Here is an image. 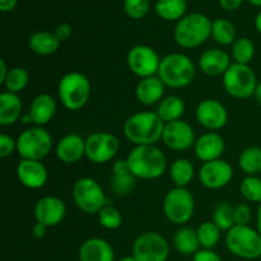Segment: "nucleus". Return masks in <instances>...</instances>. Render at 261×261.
I'll return each instance as SVG.
<instances>
[{"label":"nucleus","mask_w":261,"mask_h":261,"mask_svg":"<svg viewBox=\"0 0 261 261\" xmlns=\"http://www.w3.org/2000/svg\"><path fill=\"white\" fill-rule=\"evenodd\" d=\"M165 122L157 112H135L124 124V135L134 145H155L162 140Z\"/></svg>","instance_id":"nucleus-1"},{"label":"nucleus","mask_w":261,"mask_h":261,"mask_svg":"<svg viewBox=\"0 0 261 261\" xmlns=\"http://www.w3.org/2000/svg\"><path fill=\"white\" fill-rule=\"evenodd\" d=\"M126 161L133 176L139 180H157L167 168L165 153L157 145H135Z\"/></svg>","instance_id":"nucleus-2"},{"label":"nucleus","mask_w":261,"mask_h":261,"mask_svg":"<svg viewBox=\"0 0 261 261\" xmlns=\"http://www.w3.org/2000/svg\"><path fill=\"white\" fill-rule=\"evenodd\" d=\"M196 68L194 61L182 53H171L161 60L158 78L166 87L185 88L194 81Z\"/></svg>","instance_id":"nucleus-3"},{"label":"nucleus","mask_w":261,"mask_h":261,"mask_svg":"<svg viewBox=\"0 0 261 261\" xmlns=\"http://www.w3.org/2000/svg\"><path fill=\"white\" fill-rule=\"evenodd\" d=\"M212 35V20L203 13H190L176 23L173 38L180 47L190 50L203 45Z\"/></svg>","instance_id":"nucleus-4"},{"label":"nucleus","mask_w":261,"mask_h":261,"mask_svg":"<svg viewBox=\"0 0 261 261\" xmlns=\"http://www.w3.org/2000/svg\"><path fill=\"white\" fill-rule=\"evenodd\" d=\"M92 86L89 79L79 71H70L61 76L58 84V96L61 105L69 111L83 109L89 101Z\"/></svg>","instance_id":"nucleus-5"},{"label":"nucleus","mask_w":261,"mask_h":261,"mask_svg":"<svg viewBox=\"0 0 261 261\" xmlns=\"http://www.w3.org/2000/svg\"><path fill=\"white\" fill-rule=\"evenodd\" d=\"M54 145L53 135L43 126L27 127L17 138V152L20 160L42 161Z\"/></svg>","instance_id":"nucleus-6"},{"label":"nucleus","mask_w":261,"mask_h":261,"mask_svg":"<svg viewBox=\"0 0 261 261\" xmlns=\"http://www.w3.org/2000/svg\"><path fill=\"white\" fill-rule=\"evenodd\" d=\"M226 245L236 257L256 260L261 257V234L250 226H234L227 232Z\"/></svg>","instance_id":"nucleus-7"},{"label":"nucleus","mask_w":261,"mask_h":261,"mask_svg":"<svg viewBox=\"0 0 261 261\" xmlns=\"http://www.w3.org/2000/svg\"><path fill=\"white\" fill-rule=\"evenodd\" d=\"M222 83L231 97L237 99H247L254 97L259 82L251 66L246 64L232 63L228 70L222 76Z\"/></svg>","instance_id":"nucleus-8"},{"label":"nucleus","mask_w":261,"mask_h":261,"mask_svg":"<svg viewBox=\"0 0 261 261\" xmlns=\"http://www.w3.org/2000/svg\"><path fill=\"white\" fill-rule=\"evenodd\" d=\"M166 219L172 224L184 226L195 213V199L186 188H172L165 195L162 204Z\"/></svg>","instance_id":"nucleus-9"},{"label":"nucleus","mask_w":261,"mask_h":261,"mask_svg":"<svg viewBox=\"0 0 261 261\" xmlns=\"http://www.w3.org/2000/svg\"><path fill=\"white\" fill-rule=\"evenodd\" d=\"M73 200L79 211L86 214H98L103 206L111 205L98 181L82 177L73 186Z\"/></svg>","instance_id":"nucleus-10"},{"label":"nucleus","mask_w":261,"mask_h":261,"mask_svg":"<svg viewBox=\"0 0 261 261\" xmlns=\"http://www.w3.org/2000/svg\"><path fill=\"white\" fill-rule=\"evenodd\" d=\"M168 254L167 240L158 232H143L133 242L132 256L137 261H167Z\"/></svg>","instance_id":"nucleus-11"},{"label":"nucleus","mask_w":261,"mask_h":261,"mask_svg":"<svg viewBox=\"0 0 261 261\" xmlns=\"http://www.w3.org/2000/svg\"><path fill=\"white\" fill-rule=\"evenodd\" d=\"M120 149L117 137L109 132H96L86 139V157L96 165H103L116 157Z\"/></svg>","instance_id":"nucleus-12"},{"label":"nucleus","mask_w":261,"mask_h":261,"mask_svg":"<svg viewBox=\"0 0 261 261\" xmlns=\"http://www.w3.org/2000/svg\"><path fill=\"white\" fill-rule=\"evenodd\" d=\"M161 60L157 51L147 45H137L127 53L126 63L130 71L138 78L154 76L160 70Z\"/></svg>","instance_id":"nucleus-13"},{"label":"nucleus","mask_w":261,"mask_h":261,"mask_svg":"<svg viewBox=\"0 0 261 261\" xmlns=\"http://www.w3.org/2000/svg\"><path fill=\"white\" fill-rule=\"evenodd\" d=\"M199 181L201 185L211 190H219L228 185L233 178V167L226 160L204 162L199 170Z\"/></svg>","instance_id":"nucleus-14"},{"label":"nucleus","mask_w":261,"mask_h":261,"mask_svg":"<svg viewBox=\"0 0 261 261\" xmlns=\"http://www.w3.org/2000/svg\"><path fill=\"white\" fill-rule=\"evenodd\" d=\"M196 121L209 132L223 129L228 122V111L222 102L217 99H204L199 102L195 110Z\"/></svg>","instance_id":"nucleus-15"},{"label":"nucleus","mask_w":261,"mask_h":261,"mask_svg":"<svg viewBox=\"0 0 261 261\" xmlns=\"http://www.w3.org/2000/svg\"><path fill=\"white\" fill-rule=\"evenodd\" d=\"M162 142L170 149L176 150V152H184L195 145V132L191 125L184 120L167 122L165 124V129H163Z\"/></svg>","instance_id":"nucleus-16"},{"label":"nucleus","mask_w":261,"mask_h":261,"mask_svg":"<svg viewBox=\"0 0 261 261\" xmlns=\"http://www.w3.org/2000/svg\"><path fill=\"white\" fill-rule=\"evenodd\" d=\"M33 213L36 222L50 228L64 221L66 216V205L58 196H43L36 203Z\"/></svg>","instance_id":"nucleus-17"},{"label":"nucleus","mask_w":261,"mask_h":261,"mask_svg":"<svg viewBox=\"0 0 261 261\" xmlns=\"http://www.w3.org/2000/svg\"><path fill=\"white\" fill-rule=\"evenodd\" d=\"M15 172L19 182L32 190L43 188L48 180L47 168L41 161L20 160Z\"/></svg>","instance_id":"nucleus-18"},{"label":"nucleus","mask_w":261,"mask_h":261,"mask_svg":"<svg viewBox=\"0 0 261 261\" xmlns=\"http://www.w3.org/2000/svg\"><path fill=\"white\" fill-rule=\"evenodd\" d=\"M55 154L56 158L65 165L79 162L86 155V139L75 133L64 135L56 143Z\"/></svg>","instance_id":"nucleus-19"},{"label":"nucleus","mask_w":261,"mask_h":261,"mask_svg":"<svg viewBox=\"0 0 261 261\" xmlns=\"http://www.w3.org/2000/svg\"><path fill=\"white\" fill-rule=\"evenodd\" d=\"M226 150L224 138L217 132H206L196 139L194 152L198 160L203 162L219 160Z\"/></svg>","instance_id":"nucleus-20"},{"label":"nucleus","mask_w":261,"mask_h":261,"mask_svg":"<svg viewBox=\"0 0 261 261\" xmlns=\"http://www.w3.org/2000/svg\"><path fill=\"white\" fill-rule=\"evenodd\" d=\"M231 64V56L222 48H209L199 58V69L208 76H223Z\"/></svg>","instance_id":"nucleus-21"},{"label":"nucleus","mask_w":261,"mask_h":261,"mask_svg":"<svg viewBox=\"0 0 261 261\" xmlns=\"http://www.w3.org/2000/svg\"><path fill=\"white\" fill-rule=\"evenodd\" d=\"M78 259L79 261H115V251L106 240L91 237L79 246Z\"/></svg>","instance_id":"nucleus-22"},{"label":"nucleus","mask_w":261,"mask_h":261,"mask_svg":"<svg viewBox=\"0 0 261 261\" xmlns=\"http://www.w3.org/2000/svg\"><path fill=\"white\" fill-rule=\"evenodd\" d=\"M56 114V101L51 94L40 93L32 99L28 115L35 126H45Z\"/></svg>","instance_id":"nucleus-23"},{"label":"nucleus","mask_w":261,"mask_h":261,"mask_svg":"<svg viewBox=\"0 0 261 261\" xmlns=\"http://www.w3.org/2000/svg\"><path fill=\"white\" fill-rule=\"evenodd\" d=\"M165 89L166 86L158 75L148 76L138 82L135 87V97L144 106H153L165 98Z\"/></svg>","instance_id":"nucleus-24"},{"label":"nucleus","mask_w":261,"mask_h":261,"mask_svg":"<svg viewBox=\"0 0 261 261\" xmlns=\"http://www.w3.org/2000/svg\"><path fill=\"white\" fill-rule=\"evenodd\" d=\"M23 103L17 93L4 91L0 94V125L10 126L22 117Z\"/></svg>","instance_id":"nucleus-25"},{"label":"nucleus","mask_w":261,"mask_h":261,"mask_svg":"<svg viewBox=\"0 0 261 261\" xmlns=\"http://www.w3.org/2000/svg\"><path fill=\"white\" fill-rule=\"evenodd\" d=\"M60 41L54 32L48 31H37L28 38V48L33 54L40 56L53 55L60 47Z\"/></svg>","instance_id":"nucleus-26"},{"label":"nucleus","mask_w":261,"mask_h":261,"mask_svg":"<svg viewBox=\"0 0 261 261\" xmlns=\"http://www.w3.org/2000/svg\"><path fill=\"white\" fill-rule=\"evenodd\" d=\"M173 246L176 251L185 256L195 255L199 251L200 242H199L196 229L189 228V227H182L178 229L173 236Z\"/></svg>","instance_id":"nucleus-27"},{"label":"nucleus","mask_w":261,"mask_h":261,"mask_svg":"<svg viewBox=\"0 0 261 261\" xmlns=\"http://www.w3.org/2000/svg\"><path fill=\"white\" fill-rule=\"evenodd\" d=\"M155 112H157L158 116L162 119L165 124L177 121V120H181V117L185 114V102L178 96L165 97L158 103L157 111Z\"/></svg>","instance_id":"nucleus-28"},{"label":"nucleus","mask_w":261,"mask_h":261,"mask_svg":"<svg viewBox=\"0 0 261 261\" xmlns=\"http://www.w3.org/2000/svg\"><path fill=\"white\" fill-rule=\"evenodd\" d=\"M155 13L158 17L167 22L182 19L186 15V0H157Z\"/></svg>","instance_id":"nucleus-29"},{"label":"nucleus","mask_w":261,"mask_h":261,"mask_svg":"<svg viewBox=\"0 0 261 261\" xmlns=\"http://www.w3.org/2000/svg\"><path fill=\"white\" fill-rule=\"evenodd\" d=\"M194 176H195V168L193 162L188 158H177L171 165L170 177L177 188H186L193 181Z\"/></svg>","instance_id":"nucleus-30"},{"label":"nucleus","mask_w":261,"mask_h":261,"mask_svg":"<svg viewBox=\"0 0 261 261\" xmlns=\"http://www.w3.org/2000/svg\"><path fill=\"white\" fill-rule=\"evenodd\" d=\"M211 37L216 41L218 45L229 46L233 45L237 40L236 27L232 22L227 19H216L212 22V35Z\"/></svg>","instance_id":"nucleus-31"},{"label":"nucleus","mask_w":261,"mask_h":261,"mask_svg":"<svg viewBox=\"0 0 261 261\" xmlns=\"http://www.w3.org/2000/svg\"><path fill=\"white\" fill-rule=\"evenodd\" d=\"M239 166L247 176H257L261 173V148L249 147L239 155Z\"/></svg>","instance_id":"nucleus-32"},{"label":"nucleus","mask_w":261,"mask_h":261,"mask_svg":"<svg viewBox=\"0 0 261 261\" xmlns=\"http://www.w3.org/2000/svg\"><path fill=\"white\" fill-rule=\"evenodd\" d=\"M28 83H30V74H28L27 69L23 66H14V68L9 69V73H8L3 86L7 92L18 94L24 91Z\"/></svg>","instance_id":"nucleus-33"},{"label":"nucleus","mask_w":261,"mask_h":261,"mask_svg":"<svg viewBox=\"0 0 261 261\" xmlns=\"http://www.w3.org/2000/svg\"><path fill=\"white\" fill-rule=\"evenodd\" d=\"M212 222L221 231L228 232L236 226L234 223V206L229 203H219L212 213Z\"/></svg>","instance_id":"nucleus-34"},{"label":"nucleus","mask_w":261,"mask_h":261,"mask_svg":"<svg viewBox=\"0 0 261 261\" xmlns=\"http://www.w3.org/2000/svg\"><path fill=\"white\" fill-rule=\"evenodd\" d=\"M255 45L250 38L240 37L233 42L231 48V56L234 63L246 64L249 65L250 61L254 59Z\"/></svg>","instance_id":"nucleus-35"},{"label":"nucleus","mask_w":261,"mask_h":261,"mask_svg":"<svg viewBox=\"0 0 261 261\" xmlns=\"http://www.w3.org/2000/svg\"><path fill=\"white\" fill-rule=\"evenodd\" d=\"M221 229L212 221L201 223L196 229L200 246L206 250H212L213 247H216L218 245L219 240H221Z\"/></svg>","instance_id":"nucleus-36"},{"label":"nucleus","mask_w":261,"mask_h":261,"mask_svg":"<svg viewBox=\"0 0 261 261\" xmlns=\"http://www.w3.org/2000/svg\"><path fill=\"white\" fill-rule=\"evenodd\" d=\"M135 177L132 172L112 173L110 180V189L119 196H126L134 190Z\"/></svg>","instance_id":"nucleus-37"},{"label":"nucleus","mask_w":261,"mask_h":261,"mask_svg":"<svg viewBox=\"0 0 261 261\" xmlns=\"http://www.w3.org/2000/svg\"><path fill=\"white\" fill-rule=\"evenodd\" d=\"M240 193L245 200L261 204V178L257 176H246L240 184Z\"/></svg>","instance_id":"nucleus-38"},{"label":"nucleus","mask_w":261,"mask_h":261,"mask_svg":"<svg viewBox=\"0 0 261 261\" xmlns=\"http://www.w3.org/2000/svg\"><path fill=\"white\" fill-rule=\"evenodd\" d=\"M98 222L101 227L109 231H115V229L120 228L122 224V216L117 208L114 205H106L98 212Z\"/></svg>","instance_id":"nucleus-39"},{"label":"nucleus","mask_w":261,"mask_h":261,"mask_svg":"<svg viewBox=\"0 0 261 261\" xmlns=\"http://www.w3.org/2000/svg\"><path fill=\"white\" fill-rule=\"evenodd\" d=\"M150 8L149 0H124V10L132 19H142L148 14Z\"/></svg>","instance_id":"nucleus-40"},{"label":"nucleus","mask_w":261,"mask_h":261,"mask_svg":"<svg viewBox=\"0 0 261 261\" xmlns=\"http://www.w3.org/2000/svg\"><path fill=\"white\" fill-rule=\"evenodd\" d=\"M252 218V211L247 204L234 206V223L236 226H249Z\"/></svg>","instance_id":"nucleus-41"},{"label":"nucleus","mask_w":261,"mask_h":261,"mask_svg":"<svg viewBox=\"0 0 261 261\" xmlns=\"http://www.w3.org/2000/svg\"><path fill=\"white\" fill-rule=\"evenodd\" d=\"M14 150H17V139L8 134L0 135V157H9Z\"/></svg>","instance_id":"nucleus-42"},{"label":"nucleus","mask_w":261,"mask_h":261,"mask_svg":"<svg viewBox=\"0 0 261 261\" xmlns=\"http://www.w3.org/2000/svg\"><path fill=\"white\" fill-rule=\"evenodd\" d=\"M191 261H222L221 256L217 254L213 250H199L195 255L193 256Z\"/></svg>","instance_id":"nucleus-43"},{"label":"nucleus","mask_w":261,"mask_h":261,"mask_svg":"<svg viewBox=\"0 0 261 261\" xmlns=\"http://www.w3.org/2000/svg\"><path fill=\"white\" fill-rule=\"evenodd\" d=\"M54 33H55L56 37L59 38V41L63 42V41H66L70 37L71 33H73V28H71V25L68 24V23H61V24H59L58 27L55 28Z\"/></svg>","instance_id":"nucleus-44"},{"label":"nucleus","mask_w":261,"mask_h":261,"mask_svg":"<svg viewBox=\"0 0 261 261\" xmlns=\"http://www.w3.org/2000/svg\"><path fill=\"white\" fill-rule=\"evenodd\" d=\"M218 2H219V5H221L222 9L232 12V10H236L237 8L241 7V4L244 3V0H218Z\"/></svg>","instance_id":"nucleus-45"},{"label":"nucleus","mask_w":261,"mask_h":261,"mask_svg":"<svg viewBox=\"0 0 261 261\" xmlns=\"http://www.w3.org/2000/svg\"><path fill=\"white\" fill-rule=\"evenodd\" d=\"M47 228L48 227L45 226V224L36 222L32 227V234L36 239H43L46 236V233H47Z\"/></svg>","instance_id":"nucleus-46"},{"label":"nucleus","mask_w":261,"mask_h":261,"mask_svg":"<svg viewBox=\"0 0 261 261\" xmlns=\"http://www.w3.org/2000/svg\"><path fill=\"white\" fill-rule=\"evenodd\" d=\"M18 4V0H0V10L2 12H10Z\"/></svg>","instance_id":"nucleus-47"},{"label":"nucleus","mask_w":261,"mask_h":261,"mask_svg":"<svg viewBox=\"0 0 261 261\" xmlns=\"http://www.w3.org/2000/svg\"><path fill=\"white\" fill-rule=\"evenodd\" d=\"M8 73H9V69H8L7 63H5L4 59H0V84L4 83Z\"/></svg>","instance_id":"nucleus-48"},{"label":"nucleus","mask_w":261,"mask_h":261,"mask_svg":"<svg viewBox=\"0 0 261 261\" xmlns=\"http://www.w3.org/2000/svg\"><path fill=\"white\" fill-rule=\"evenodd\" d=\"M254 98H255V101H256V103L259 105V106H261V82L257 84L256 89H255Z\"/></svg>","instance_id":"nucleus-49"},{"label":"nucleus","mask_w":261,"mask_h":261,"mask_svg":"<svg viewBox=\"0 0 261 261\" xmlns=\"http://www.w3.org/2000/svg\"><path fill=\"white\" fill-rule=\"evenodd\" d=\"M256 229L257 232L261 234V204H259V208H257V214H256Z\"/></svg>","instance_id":"nucleus-50"},{"label":"nucleus","mask_w":261,"mask_h":261,"mask_svg":"<svg viewBox=\"0 0 261 261\" xmlns=\"http://www.w3.org/2000/svg\"><path fill=\"white\" fill-rule=\"evenodd\" d=\"M255 27H256L257 32L261 33V10L257 13L256 18H255Z\"/></svg>","instance_id":"nucleus-51"},{"label":"nucleus","mask_w":261,"mask_h":261,"mask_svg":"<svg viewBox=\"0 0 261 261\" xmlns=\"http://www.w3.org/2000/svg\"><path fill=\"white\" fill-rule=\"evenodd\" d=\"M22 122L24 125H28V124H33L32 122V119H31L30 115H24V116H22Z\"/></svg>","instance_id":"nucleus-52"},{"label":"nucleus","mask_w":261,"mask_h":261,"mask_svg":"<svg viewBox=\"0 0 261 261\" xmlns=\"http://www.w3.org/2000/svg\"><path fill=\"white\" fill-rule=\"evenodd\" d=\"M250 4L255 5V7H261V0H247Z\"/></svg>","instance_id":"nucleus-53"},{"label":"nucleus","mask_w":261,"mask_h":261,"mask_svg":"<svg viewBox=\"0 0 261 261\" xmlns=\"http://www.w3.org/2000/svg\"><path fill=\"white\" fill-rule=\"evenodd\" d=\"M119 261H137V260H135L133 256H125L122 257V259H120Z\"/></svg>","instance_id":"nucleus-54"}]
</instances>
